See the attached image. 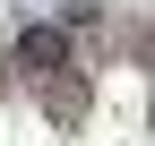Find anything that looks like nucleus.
<instances>
[{"label":"nucleus","mask_w":155,"mask_h":146,"mask_svg":"<svg viewBox=\"0 0 155 146\" xmlns=\"http://www.w3.org/2000/svg\"><path fill=\"white\" fill-rule=\"evenodd\" d=\"M17 69H26V78H69V69H78L69 26H26V34H17Z\"/></svg>","instance_id":"1"}]
</instances>
